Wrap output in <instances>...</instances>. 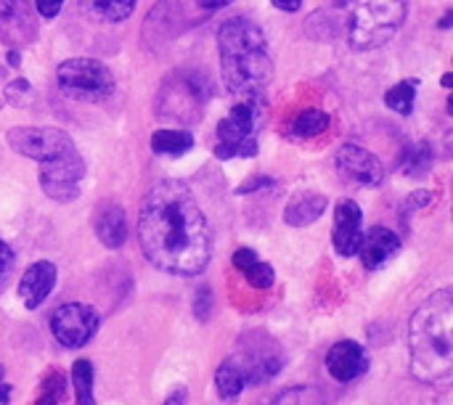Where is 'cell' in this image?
Segmentation results:
<instances>
[{"instance_id": "37", "label": "cell", "mask_w": 453, "mask_h": 405, "mask_svg": "<svg viewBox=\"0 0 453 405\" xmlns=\"http://www.w3.org/2000/svg\"><path fill=\"white\" fill-rule=\"evenodd\" d=\"M199 3V8H204V11H218V8H226L228 3H234V0H196Z\"/></svg>"}, {"instance_id": "40", "label": "cell", "mask_w": 453, "mask_h": 405, "mask_svg": "<svg viewBox=\"0 0 453 405\" xmlns=\"http://www.w3.org/2000/svg\"><path fill=\"white\" fill-rule=\"evenodd\" d=\"M451 21H453V11L449 8V11H446V16L441 19V29H449V27H451Z\"/></svg>"}, {"instance_id": "26", "label": "cell", "mask_w": 453, "mask_h": 405, "mask_svg": "<svg viewBox=\"0 0 453 405\" xmlns=\"http://www.w3.org/2000/svg\"><path fill=\"white\" fill-rule=\"evenodd\" d=\"M401 167L406 175H425L433 167V149L430 143H414L403 151Z\"/></svg>"}, {"instance_id": "31", "label": "cell", "mask_w": 453, "mask_h": 405, "mask_svg": "<svg viewBox=\"0 0 453 405\" xmlns=\"http://www.w3.org/2000/svg\"><path fill=\"white\" fill-rule=\"evenodd\" d=\"M13 249L5 244V241H0V284H5L8 281V276H11V271H13Z\"/></svg>"}, {"instance_id": "3", "label": "cell", "mask_w": 453, "mask_h": 405, "mask_svg": "<svg viewBox=\"0 0 453 405\" xmlns=\"http://www.w3.org/2000/svg\"><path fill=\"white\" fill-rule=\"evenodd\" d=\"M218 61L223 82L236 96H260L273 77L265 32L244 19H226L218 29Z\"/></svg>"}, {"instance_id": "41", "label": "cell", "mask_w": 453, "mask_h": 405, "mask_svg": "<svg viewBox=\"0 0 453 405\" xmlns=\"http://www.w3.org/2000/svg\"><path fill=\"white\" fill-rule=\"evenodd\" d=\"M451 82H453V77L451 74H446V77H443V88H451Z\"/></svg>"}, {"instance_id": "8", "label": "cell", "mask_w": 453, "mask_h": 405, "mask_svg": "<svg viewBox=\"0 0 453 405\" xmlns=\"http://www.w3.org/2000/svg\"><path fill=\"white\" fill-rule=\"evenodd\" d=\"M37 164H40V188L48 199L66 204L80 196V186L85 178V162H82L77 146H72L45 162H37Z\"/></svg>"}, {"instance_id": "10", "label": "cell", "mask_w": 453, "mask_h": 405, "mask_svg": "<svg viewBox=\"0 0 453 405\" xmlns=\"http://www.w3.org/2000/svg\"><path fill=\"white\" fill-rule=\"evenodd\" d=\"M8 146L19 154V157H27V159H35V162H45L66 149L74 146V141L58 130V127H11L8 135H5Z\"/></svg>"}, {"instance_id": "17", "label": "cell", "mask_w": 453, "mask_h": 405, "mask_svg": "<svg viewBox=\"0 0 453 405\" xmlns=\"http://www.w3.org/2000/svg\"><path fill=\"white\" fill-rule=\"evenodd\" d=\"M93 225H96V236L104 247L109 249H119L127 239V218H125V210L114 202H106L96 210V218H93Z\"/></svg>"}, {"instance_id": "19", "label": "cell", "mask_w": 453, "mask_h": 405, "mask_svg": "<svg viewBox=\"0 0 453 405\" xmlns=\"http://www.w3.org/2000/svg\"><path fill=\"white\" fill-rule=\"evenodd\" d=\"M231 263H234V268L247 279V284L255 287V289H271L273 281H276L273 268H271L265 260H260V257H257L252 249H247V247L236 249L234 257H231Z\"/></svg>"}, {"instance_id": "25", "label": "cell", "mask_w": 453, "mask_h": 405, "mask_svg": "<svg viewBox=\"0 0 453 405\" xmlns=\"http://www.w3.org/2000/svg\"><path fill=\"white\" fill-rule=\"evenodd\" d=\"M93 363L80 358L74 366H72V390H74V403L77 405H98L93 398Z\"/></svg>"}, {"instance_id": "21", "label": "cell", "mask_w": 453, "mask_h": 405, "mask_svg": "<svg viewBox=\"0 0 453 405\" xmlns=\"http://www.w3.org/2000/svg\"><path fill=\"white\" fill-rule=\"evenodd\" d=\"M215 390H218V395L223 401H236L247 390V379H244L242 369L236 366V361L231 355L215 371Z\"/></svg>"}, {"instance_id": "33", "label": "cell", "mask_w": 453, "mask_h": 405, "mask_svg": "<svg viewBox=\"0 0 453 405\" xmlns=\"http://www.w3.org/2000/svg\"><path fill=\"white\" fill-rule=\"evenodd\" d=\"M433 199H435V194H433V191H414V194L406 199V210L427 207V204H433Z\"/></svg>"}, {"instance_id": "13", "label": "cell", "mask_w": 453, "mask_h": 405, "mask_svg": "<svg viewBox=\"0 0 453 405\" xmlns=\"http://www.w3.org/2000/svg\"><path fill=\"white\" fill-rule=\"evenodd\" d=\"M326 371L340 385L356 382L358 377H364L369 371V355H366V350L358 342L342 340V342L329 348V353H326Z\"/></svg>"}, {"instance_id": "16", "label": "cell", "mask_w": 453, "mask_h": 405, "mask_svg": "<svg viewBox=\"0 0 453 405\" xmlns=\"http://www.w3.org/2000/svg\"><path fill=\"white\" fill-rule=\"evenodd\" d=\"M398 249H401V236L395 231L385 228V225H374V228H369V233H364L361 247H358V255H361L364 268L377 271L390 257H395Z\"/></svg>"}, {"instance_id": "28", "label": "cell", "mask_w": 453, "mask_h": 405, "mask_svg": "<svg viewBox=\"0 0 453 405\" xmlns=\"http://www.w3.org/2000/svg\"><path fill=\"white\" fill-rule=\"evenodd\" d=\"M64 390H66L64 377H61L58 371H50V374L45 377L42 387H40V398L35 401V405H58L61 395H64Z\"/></svg>"}, {"instance_id": "5", "label": "cell", "mask_w": 453, "mask_h": 405, "mask_svg": "<svg viewBox=\"0 0 453 405\" xmlns=\"http://www.w3.org/2000/svg\"><path fill=\"white\" fill-rule=\"evenodd\" d=\"M265 122V109L260 96H244L231 106L228 117L218 122V159H252L257 157V135Z\"/></svg>"}, {"instance_id": "1", "label": "cell", "mask_w": 453, "mask_h": 405, "mask_svg": "<svg viewBox=\"0 0 453 405\" xmlns=\"http://www.w3.org/2000/svg\"><path fill=\"white\" fill-rule=\"evenodd\" d=\"M138 241L146 260L170 276H199L212 255L207 218L191 188L175 178H162L146 191Z\"/></svg>"}, {"instance_id": "15", "label": "cell", "mask_w": 453, "mask_h": 405, "mask_svg": "<svg viewBox=\"0 0 453 405\" xmlns=\"http://www.w3.org/2000/svg\"><path fill=\"white\" fill-rule=\"evenodd\" d=\"M56 276H58V271H56V265H53L50 260H37V263H32V265L24 271L21 281H19V297H21L24 308H29V310L40 308V305L45 302V297L53 292Z\"/></svg>"}, {"instance_id": "7", "label": "cell", "mask_w": 453, "mask_h": 405, "mask_svg": "<svg viewBox=\"0 0 453 405\" xmlns=\"http://www.w3.org/2000/svg\"><path fill=\"white\" fill-rule=\"evenodd\" d=\"M231 358L242 369V374L247 379V387H257V385L271 382L287 363V355H284L281 345L273 337L260 334V332L244 334Z\"/></svg>"}, {"instance_id": "27", "label": "cell", "mask_w": 453, "mask_h": 405, "mask_svg": "<svg viewBox=\"0 0 453 405\" xmlns=\"http://www.w3.org/2000/svg\"><path fill=\"white\" fill-rule=\"evenodd\" d=\"M265 405H326V401L316 387H292V390H284L281 395H276L273 401H268Z\"/></svg>"}, {"instance_id": "38", "label": "cell", "mask_w": 453, "mask_h": 405, "mask_svg": "<svg viewBox=\"0 0 453 405\" xmlns=\"http://www.w3.org/2000/svg\"><path fill=\"white\" fill-rule=\"evenodd\" d=\"M11 403V385H0V405Z\"/></svg>"}, {"instance_id": "29", "label": "cell", "mask_w": 453, "mask_h": 405, "mask_svg": "<svg viewBox=\"0 0 453 405\" xmlns=\"http://www.w3.org/2000/svg\"><path fill=\"white\" fill-rule=\"evenodd\" d=\"M5 101L11 106H27L32 101V85L27 80H13L5 85Z\"/></svg>"}, {"instance_id": "35", "label": "cell", "mask_w": 453, "mask_h": 405, "mask_svg": "<svg viewBox=\"0 0 453 405\" xmlns=\"http://www.w3.org/2000/svg\"><path fill=\"white\" fill-rule=\"evenodd\" d=\"M271 3H273V8L287 11V13H297L303 8V0H271Z\"/></svg>"}, {"instance_id": "36", "label": "cell", "mask_w": 453, "mask_h": 405, "mask_svg": "<svg viewBox=\"0 0 453 405\" xmlns=\"http://www.w3.org/2000/svg\"><path fill=\"white\" fill-rule=\"evenodd\" d=\"M186 401H188L186 390H183V387H178V390H175V393H173V395H170V398H167L162 405H186Z\"/></svg>"}, {"instance_id": "12", "label": "cell", "mask_w": 453, "mask_h": 405, "mask_svg": "<svg viewBox=\"0 0 453 405\" xmlns=\"http://www.w3.org/2000/svg\"><path fill=\"white\" fill-rule=\"evenodd\" d=\"M364 239V212L353 199H342L334 210V231L332 241L340 257H353L358 255Z\"/></svg>"}, {"instance_id": "34", "label": "cell", "mask_w": 453, "mask_h": 405, "mask_svg": "<svg viewBox=\"0 0 453 405\" xmlns=\"http://www.w3.org/2000/svg\"><path fill=\"white\" fill-rule=\"evenodd\" d=\"M265 186H273V180H271V178H265V175H255V180H252V183L239 186V188H236V194H252V191L265 188Z\"/></svg>"}, {"instance_id": "4", "label": "cell", "mask_w": 453, "mask_h": 405, "mask_svg": "<svg viewBox=\"0 0 453 405\" xmlns=\"http://www.w3.org/2000/svg\"><path fill=\"white\" fill-rule=\"evenodd\" d=\"M345 40L353 50L388 45L406 21L409 0H340Z\"/></svg>"}, {"instance_id": "11", "label": "cell", "mask_w": 453, "mask_h": 405, "mask_svg": "<svg viewBox=\"0 0 453 405\" xmlns=\"http://www.w3.org/2000/svg\"><path fill=\"white\" fill-rule=\"evenodd\" d=\"M337 172L342 175V180H350L356 186H366L374 188L385 180V167L382 162L364 146L358 143H345L337 157H334Z\"/></svg>"}, {"instance_id": "14", "label": "cell", "mask_w": 453, "mask_h": 405, "mask_svg": "<svg viewBox=\"0 0 453 405\" xmlns=\"http://www.w3.org/2000/svg\"><path fill=\"white\" fill-rule=\"evenodd\" d=\"M37 34L27 0H0V37L8 45H21Z\"/></svg>"}, {"instance_id": "30", "label": "cell", "mask_w": 453, "mask_h": 405, "mask_svg": "<svg viewBox=\"0 0 453 405\" xmlns=\"http://www.w3.org/2000/svg\"><path fill=\"white\" fill-rule=\"evenodd\" d=\"M210 313H212V292H210V287H199L196 297H194V316L204 324V321H210Z\"/></svg>"}, {"instance_id": "24", "label": "cell", "mask_w": 453, "mask_h": 405, "mask_svg": "<svg viewBox=\"0 0 453 405\" xmlns=\"http://www.w3.org/2000/svg\"><path fill=\"white\" fill-rule=\"evenodd\" d=\"M417 90H419V80H401L395 82L388 93H385V103L401 114V117H411L414 103H417Z\"/></svg>"}, {"instance_id": "18", "label": "cell", "mask_w": 453, "mask_h": 405, "mask_svg": "<svg viewBox=\"0 0 453 405\" xmlns=\"http://www.w3.org/2000/svg\"><path fill=\"white\" fill-rule=\"evenodd\" d=\"M326 204L329 199L324 194H316V191H308V194H297L289 207L284 210V223L292 225V228H303V225H311L316 223L324 212H326Z\"/></svg>"}, {"instance_id": "9", "label": "cell", "mask_w": 453, "mask_h": 405, "mask_svg": "<svg viewBox=\"0 0 453 405\" xmlns=\"http://www.w3.org/2000/svg\"><path fill=\"white\" fill-rule=\"evenodd\" d=\"M50 332L64 348H85L98 332V313L82 302H64L50 316Z\"/></svg>"}, {"instance_id": "6", "label": "cell", "mask_w": 453, "mask_h": 405, "mask_svg": "<svg viewBox=\"0 0 453 405\" xmlns=\"http://www.w3.org/2000/svg\"><path fill=\"white\" fill-rule=\"evenodd\" d=\"M58 88L66 98L85 101V103H98L114 96V74L109 72L106 64L96 58H69L61 61L56 69Z\"/></svg>"}, {"instance_id": "2", "label": "cell", "mask_w": 453, "mask_h": 405, "mask_svg": "<svg viewBox=\"0 0 453 405\" xmlns=\"http://www.w3.org/2000/svg\"><path fill=\"white\" fill-rule=\"evenodd\" d=\"M411 374L425 385L449 382L453 374V294L441 289L427 297L409 326Z\"/></svg>"}, {"instance_id": "23", "label": "cell", "mask_w": 453, "mask_h": 405, "mask_svg": "<svg viewBox=\"0 0 453 405\" xmlns=\"http://www.w3.org/2000/svg\"><path fill=\"white\" fill-rule=\"evenodd\" d=\"M194 149V135L186 130H157L151 135V151L165 157H180Z\"/></svg>"}, {"instance_id": "39", "label": "cell", "mask_w": 453, "mask_h": 405, "mask_svg": "<svg viewBox=\"0 0 453 405\" xmlns=\"http://www.w3.org/2000/svg\"><path fill=\"white\" fill-rule=\"evenodd\" d=\"M5 58H8V64H11V66H19V50H16V48H11Z\"/></svg>"}, {"instance_id": "22", "label": "cell", "mask_w": 453, "mask_h": 405, "mask_svg": "<svg viewBox=\"0 0 453 405\" xmlns=\"http://www.w3.org/2000/svg\"><path fill=\"white\" fill-rule=\"evenodd\" d=\"M329 125H332L329 111L311 106V109H303V111L295 114V119H292V125H289V133H292L295 138H316V135H321L324 130H329Z\"/></svg>"}, {"instance_id": "32", "label": "cell", "mask_w": 453, "mask_h": 405, "mask_svg": "<svg viewBox=\"0 0 453 405\" xmlns=\"http://www.w3.org/2000/svg\"><path fill=\"white\" fill-rule=\"evenodd\" d=\"M61 5H64V0H35V8L42 19H56Z\"/></svg>"}, {"instance_id": "20", "label": "cell", "mask_w": 453, "mask_h": 405, "mask_svg": "<svg viewBox=\"0 0 453 405\" xmlns=\"http://www.w3.org/2000/svg\"><path fill=\"white\" fill-rule=\"evenodd\" d=\"M80 5L90 19L114 24V21H125L135 11L138 0H80Z\"/></svg>"}]
</instances>
